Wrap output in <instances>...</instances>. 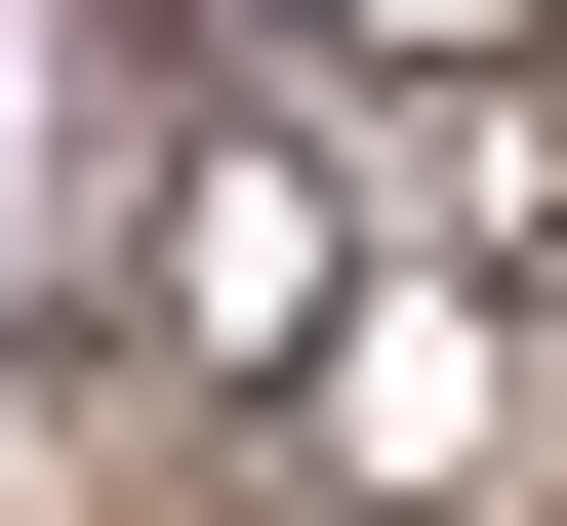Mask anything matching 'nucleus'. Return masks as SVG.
<instances>
[{"instance_id":"f257e3e1","label":"nucleus","mask_w":567,"mask_h":526,"mask_svg":"<svg viewBox=\"0 0 567 526\" xmlns=\"http://www.w3.org/2000/svg\"><path fill=\"white\" fill-rule=\"evenodd\" d=\"M0 203H41V0H0Z\"/></svg>"}]
</instances>
